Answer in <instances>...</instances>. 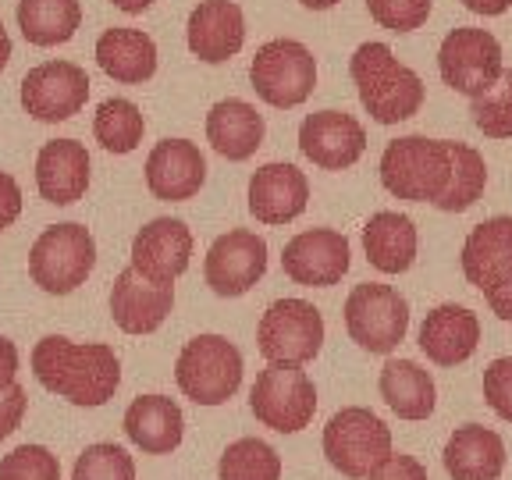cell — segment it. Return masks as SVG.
<instances>
[{
    "label": "cell",
    "mask_w": 512,
    "mask_h": 480,
    "mask_svg": "<svg viewBox=\"0 0 512 480\" xmlns=\"http://www.w3.org/2000/svg\"><path fill=\"white\" fill-rule=\"evenodd\" d=\"M32 374L47 392L61 395L72 406H104L114 399L121 384L118 352L104 342H72V338L47 335L32 349Z\"/></svg>",
    "instance_id": "6da1fadb"
},
{
    "label": "cell",
    "mask_w": 512,
    "mask_h": 480,
    "mask_svg": "<svg viewBox=\"0 0 512 480\" xmlns=\"http://www.w3.org/2000/svg\"><path fill=\"white\" fill-rule=\"evenodd\" d=\"M349 75L356 82L360 104L377 125H399L424 107V79L381 40L356 47V54L349 57Z\"/></svg>",
    "instance_id": "7a4b0ae2"
},
{
    "label": "cell",
    "mask_w": 512,
    "mask_h": 480,
    "mask_svg": "<svg viewBox=\"0 0 512 480\" xmlns=\"http://www.w3.org/2000/svg\"><path fill=\"white\" fill-rule=\"evenodd\" d=\"M448 139L402 136L392 139L381 153V185L395 200L434 203L448 185Z\"/></svg>",
    "instance_id": "3957f363"
},
{
    "label": "cell",
    "mask_w": 512,
    "mask_h": 480,
    "mask_svg": "<svg viewBox=\"0 0 512 480\" xmlns=\"http://www.w3.org/2000/svg\"><path fill=\"white\" fill-rule=\"evenodd\" d=\"M175 381L196 406H224L242 384V352L224 335H196L178 352Z\"/></svg>",
    "instance_id": "277c9868"
},
{
    "label": "cell",
    "mask_w": 512,
    "mask_h": 480,
    "mask_svg": "<svg viewBox=\"0 0 512 480\" xmlns=\"http://www.w3.org/2000/svg\"><path fill=\"white\" fill-rule=\"evenodd\" d=\"M96 267V242L86 224H54L29 249L32 281L50 296H72Z\"/></svg>",
    "instance_id": "5b68a950"
},
{
    "label": "cell",
    "mask_w": 512,
    "mask_h": 480,
    "mask_svg": "<svg viewBox=\"0 0 512 480\" xmlns=\"http://www.w3.org/2000/svg\"><path fill=\"white\" fill-rule=\"evenodd\" d=\"M249 409L264 427L278 434H299L310 427L317 413V388L303 367L292 363H267L253 381Z\"/></svg>",
    "instance_id": "8992f818"
},
{
    "label": "cell",
    "mask_w": 512,
    "mask_h": 480,
    "mask_svg": "<svg viewBox=\"0 0 512 480\" xmlns=\"http://www.w3.org/2000/svg\"><path fill=\"white\" fill-rule=\"evenodd\" d=\"M249 82H253L256 96L267 107H288L306 104L317 89V61H313L310 47L299 40H271L256 50L253 64H249Z\"/></svg>",
    "instance_id": "52a82bcc"
},
{
    "label": "cell",
    "mask_w": 512,
    "mask_h": 480,
    "mask_svg": "<svg viewBox=\"0 0 512 480\" xmlns=\"http://www.w3.org/2000/svg\"><path fill=\"white\" fill-rule=\"evenodd\" d=\"M324 456L342 477L363 480L384 456H392V431L363 406H345L324 427Z\"/></svg>",
    "instance_id": "ba28073f"
},
{
    "label": "cell",
    "mask_w": 512,
    "mask_h": 480,
    "mask_svg": "<svg viewBox=\"0 0 512 480\" xmlns=\"http://www.w3.org/2000/svg\"><path fill=\"white\" fill-rule=\"evenodd\" d=\"M345 331L360 349L388 356L409 331V303L399 288L363 281L345 299Z\"/></svg>",
    "instance_id": "9c48e42d"
},
{
    "label": "cell",
    "mask_w": 512,
    "mask_h": 480,
    "mask_svg": "<svg viewBox=\"0 0 512 480\" xmlns=\"http://www.w3.org/2000/svg\"><path fill=\"white\" fill-rule=\"evenodd\" d=\"M324 345V317L306 299H278L256 324V349L267 363L306 367Z\"/></svg>",
    "instance_id": "30bf717a"
},
{
    "label": "cell",
    "mask_w": 512,
    "mask_h": 480,
    "mask_svg": "<svg viewBox=\"0 0 512 480\" xmlns=\"http://www.w3.org/2000/svg\"><path fill=\"white\" fill-rule=\"evenodd\" d=\"M438 72L452 93L459 96H484L505 72L502 43L488 29H452L441 40L438 50Z\"/></svg>",
    "instance_id": "8fae6325"
},
{
    "label": "cell",
    "mask_w": 512,
    "mask_h": 480,
    "mask_svg": "<svg viewBox=\"0 0 512 480\" xmlns=\"http://www.w3.org/2000/svg\"><path fill=\"white\" fill-rule=\"evenodd\" d=\"M89 100V75L72 61H47L36 64L22 79V107L29 118L43 125L68 121L86 107Z\"/></svg>",
    "instance_id": "7c38bea8"
},
{
    "label": "cell",
    "mask_w": 512,
    "mask_h": 480,
    "mask_svg": "<svg viewBox=\"0 0 512 480\" xmlns=\"http://www.w3.org/2000/svg\"><path fill=\"white\" fill-rule=\"evenodd\" d=\"M264 274H267V242L256 232H246V228H235V232L221 235L207 249V260H203V278H207L210 292L224 299L246 296Z\"/></svg>",
    "instance_id": "4fadbf2b"
},
{
    "label": "cell",
    "mask_w": 512,
    "mask_h": 480,
    "mask_svg": "<svg viewBox=\"0 0 512 480\" xmlns=\"http://www.w3.org/2000/svg\"><path fill=\"white\" fill-rule=\"evenodd\" d=\"M352 246L335 228H310L299 232L296 239L285 242L281 253V271L296 285L306 288H331L349 274Z\"/></svg>",
    "instance_id": "5bb4252c"
},
{
    "label": "cell",
    "mask_w": 512,
    "mask_h": 480,
    "mask_svg": "<svg viewBox=\"0 0 512 480\" xmlns=\"http://www.w3.org/2000/svg\"><path fill=\"white\" fill-rule=\"evenodd\" d=\"M299 150L324 171H345L367 150V128L345 111L306 114L299 125Z\"/></svg>",
    "instance_id": "9a60e30c"
},
{
    "label": "cell",
    "mask_w": 512,
    "mask_h": 480,
    "mask_svg": "<svg viewBox=\"0 0 512 480\" xmlns=\"http://www.w3.org/2000/svg\"><path fill=\"white\" fill-rule=\"evenodd\" d=\"M192 260V232L178 217H157L143 224L132 239V267L157 285H175L189 271Z\"/></svg>",
    "instance_id": "2e32d148"
},
{
    "label": "cell",
    "mask_w": 512,
    "mask_h": 480,
    "mask_svg": "<svg viewBox=\"0 0 512 480\" xmlns=\"http://www.w3.org/2000/svg\"><path fill=\"white\" fill-rule=\"evenodd\" d=\"M207 182V157L189 139H160L146 157V185L157 200L185 203Z\"/></svg>",
    "instance_id": "e0dca14e"
},
{
    "label": "cell",
    "mask_w": 512,
    "mask_h": 480,
    "mask_svg": "<svg viewBox=\"0 0 512 480\" xmlns=\"http://www.w3.org/2000/svg\"><path fill=\"white\" fill-rule=\"evenodd\" d=\"M171 306H175V285H157L136 267H125L114 278L111 317L125 335H153L168 320Z\"/></svg>",
    "instance_id": "ac0fdd59"
},
{
    "label": "cell",
    "mask_w": 512,
    "mask_h": 480,
    "mask_svg": "<svg viewBox=\"0 0 512 480\" xmlns=\"http://www.w3.org/2000/svg\"><path fill=\"white\" fill-rule=\"evenodd\" d=\"M185 43L203 64L232 61L246 43V18L235 0H200L185 22Z\"/></svg>",
    "instance_id": "d6986e66"
},
{
    "label": "cell",
    "mask_w": 512,
    "mask_h": 480,
    "mask_svg": "<svg viewBox=\"0 0 512 480\" xmlns=\"http://www.w3.org/2000/svg\"><path fill=\"white\" fill-rule=\"evenodd\" d=\"M310 203V182L296 164H264L249 178V214L260 224L296 221Z\"/></svg>",
    "instance_id": "ffe728a7"
},
{
    "label": "cell",
    "mask_w": 512,
    "mask_h": 480,
    "mask_svg": "<svg viewBox=\"0 0 512 480\" xmlns=\"http://www.w3.org/2000/svg\"><path fill=\"white\" fill-rule=\"evenodd\" d=\"M416 345L424 352L427 360L438 363V367H456L466 363L477 352L480 345V320L473 310L456 303H441L420 324V335Z\"/></svg>",
    "instance_id": "44dd1931"
},
{
    "label": "cell",
    "mask_w": 512,
    "mask_h": 480,
    "mask_svg": "<svg viewBox=\"0 0 512 480\" xmlns=\"http://www.w3.org/2000/svg\"><path fill=\"white\" fill-rule=\"evenodd\" d=\"M463 274L473 288L488 292L491 285L512 278V217L498 214L480 221L463 242L459 253Z\"/></svg>",
    "instance_id": "7402d4cb"
},
{
    "label": "cell",
    "mask_w": 512,
    "mask_h": 480,
    "mask_svg": "<svg viewBox=\"0 0 512 480\" xmlns=\"http://www.w3.org/2000/svg\"><path fill=\"white\" fill-rule=\"evenodd\" d=\"M36 189L54 207H72L89 189V153L75 139H54L36 157Z\"/></svg>",
    "instance_id": "603a6c76"
},
{
    "label": "cell",
    "mask_w": 512,
    "mask_h": 480,
    "mask_svg": "<svg viewBox=\"0 0 512 480\" xmlns=\"http://www.w3.org/2000/svg\"><path fill=\"white\" fill-rule=\"evenodd\" d=\"M125 434L146 456H168L185 438L182 406L168 395H139L125 409Z\"/></svg>",
    "instance_id": "cb8c5ba5"
},
{
    "label": "cell",
    "mask_w": 512,
    "mask_h": 480,
    "mask_svg": "<svg viewBox=\"0 0 512 480\" xmlns=\"http://www.w3.org/2000/svg\"><path fill=\"white\" fill-rule=\"evenodd\" d=\"M441 463L452 480H498L505 470V441L491 427L463 424L445 441Z\"/></svg>",
    "instance_id": "d4e9b609"
},
{
    "label": "cell",
    "mask_w": 512,
    "mask_h": 480,
    "mask_svg": "<svg viewBox=\"0 0 512 480\" xmlns=\"http://www.w3.org/2000/svg\"><path fill=\"white\" fill-rule=\"evenodd\" d=\"M267 125L264 114H256L253 104L228 96L217 100L207 114V143L221 153L224 160H249L260 146H264Z\"/></svg>",
    "instance_id": "484cf974"
},
{
    "label": "cell",
    "mask_w": 512,
    "mask_h": 480,
    "mask_svg": "<svg viewBox=\"0 0 512 480\" xmlns=\"http://www.w3.org/2000/svg\"><path fill=\"white\" fill-rule=\"evenodd\" d=\"M363 249H367L370 267L381 274H406L416 260V224L399 210H377L367 224H363Z\"/></svg>",
    "instance_id": "4316f807"
},
{
    "label": "cell",
    "mask_w": 512,
    "mask_h": 480,
    "mask_svg": "<svg viewBox=\"0 0 512 480\" xmlns=\"http://www.w3.org/2000/svg\"><path fill=\"white\" fill-rule=\"evenodd\" d=\"M96 64L114 82L139 86L157 72V43L143 29H107L96 40Z\"/></svg>",
    "instance_id": "83f0119b"
},
{
    "label": "cell",
    "mask_w": 512,
    "mask_h": 480,
    "mask_svg": "<svg viewBox=\"0 0 512 480\" xmlns=\"http://www.w3.org/2000/svg\"><path fill=\"white\" fill-rule=\"evenodd\" d=\"M377 388H381V399L388 402V409L402 420H427L434 413V402H438L434 377L416 360H388L381 367Z\"/></svg>",
    "instance_id": "f1b7e54d"
},
{
    "label": "cell",
    "mask_w": 512,
    "mask_h": 480,
    "mask_svg": "<svg viewBox=\"0 0 512 480\" xmlns=\"http://www.w3.org/2000/svg\"><path fill=\"white\" fill-rule=\"evenodd\" d=\"M82 25L79 0H18V29L32 47L68 43Z\"/></svg>",
    "instance_id": "f546056e"
},
{
    "label": "cell",
    "mask_w": 512,
    "mask_h": 480,
    "mask_svg": "<svg viewBox=\"0 0 512 480\" xmlns=\"http://www.w3.org/2000/svg\"><path fill=\"white\" fill-rule=\"evenodd\" d=\"M448 160H452L448 185L438 200H434V207L445 210V214H463V210H470L484 196L488 164H484L480 150H473L470 143H456V139H448Z\"/></svg>",
    "instance_id": "4dcf8cb0"
},
{
    "label": "cell",
    "mask_w": 512,
    "mask_h": 480,
    "mask_svg": "<svg viewBox=\"0 0 512 480\" xmlns=\"http://www.w3.org/2000/svg\"><path fill=\"white\" fill-rule=\"evenodd\" d=\"M143 132H146L143 111L132 100H125V96L104 100L93 118V136L107 153H132L143 143Z\"/></svg>",
    "instance_id": "1f68e13d"
},
{
    "label": "cell",
    "mask_w": 512,
    "mask_h": 480,
    "mask_svg": "<svg viewBox=\"0 0 512 480\" xmlns=\"http://www.w3.org/2000/svg\"><path fill=\"white\" fill-rule=\"evenodd\" d=\"M221 480H281V456L260 438H239L217 459Z\"/></svg>",
    "instance_id": "d6a6232c"
},
{
    "label": "cell",
    "mask_w": 512,
    "mask_h": 480,
    "mask_svg": "<svg viewBox=\"0 0 512 480\" xmlns=\"http://www.w3.org/2000/svg\"><path fill=\"white\" fill-rule=\"evenodd\" d=\"M470 114L488 139H512V68H505L488 93L470 100Z\"/></svg>",
    "instance_id": "836d02e7"
},
{
    "label": "cell",
    "mask_w": 512,
    "mask_h": 480,
    "mask_svg": "<svg viewBox=\"0 0 512 480\" xmlns=\"http://www.w3.org/2000/svg\"><path fill=\"white\" fill-rule=\"evenodd\" d=\"M72 480H136V463L121 445L96 441L75 459Z\"/></svg>",
    "instance_id": "e575fe53"
},
{
    "label": "cell",
    "mask_w": 512,
    "mask_h": 480,
    "mask_svg": "<svg viewBox=\"0 0 512 480\" xmlns=\"http://www.w3.org/2000/svg\"><path fill=\"white\" fill-rule=\"evenodd\" d=\"M0 480H61V463L43 445H18L0 459Z\"/></svg>",
    "instance_id": "d590c367"
},
{
    "label": "cell",
    "mask_w": 512,
    "mask_h": 480,
    "mask_svg": "<svg viewBox=\"0 0 512 480\" xmlns=\"http://www.w3.org/2000/svg\"><path fill=\"white\" fill-rule=\"evenodd\" d=\"M434 0H367V11L388 32H416L431 18Z\"/></svg>",
    "instance_id": "8d00e7d4"
},
{
    "label": "cell",
    "mask_w": 512,
    "mask_h": 480,
    "mask_svg": "<svg viewBox=\"0 0 512 480\" xmlns=\"http://www.w3.org/2000/svg\"><path fill=\"white\" fill-rule=\"evenodd\" d=\"M484 402L491 413L512 424V356H498L484 370Z\"/></svg>",
    "instance_id": "74e56055"
},
{
    "label": "cell",
    "mask_w": 512,
    "mask_h": 480,
    "mask_svg": "<svg viewBox=\"0 0 512 480\" xmlns=\"http://www.w3.org/2000/svg\"><path fill=\"white\" fill-rule=\"evenodd\" d=\"M367 480H431L424 470V463L406 452H392V456H384L374 470L367 473Z\"/></svg>",
    "instance_id": "f35d334b"
},
{
    "label": "cell",
    "mask_w": 512,
    "mask_h": 480,
    "mask_svg": "<svg viewBox=\"0 0 512 480\" xmlns=\"http://www.w3.org/2000/svg\"><path fill=\"white\" fill-rule=\"evenodd\" d=\"M25 406H29V395H25L22 384H11V388L0 392V441L11 438V434L18 431V424H22V416H25Z\"/></svg>",
    "instance_id": "ab89813d"
},
{
    "label": "cell",
    "mask_w": 512,
    "mask_h": 480,
    "mask_svg": "<svg viewBox=\"0 0 512 480\" xmlns=\"http://www.w3.org/2000/svg\"><path fill=\"white\" fill-rule=\"evenodd\" d=\"M18 214H22V189H18V182L8 171H0V232L11 228L18 221Z\"/></svg>",
    "instance_id": "60d3db41"
},
{
    "label": "cell",
    "mask_w": 512,
    "mask_h": 480,
    "mask_svg": "<svg viewBox=\"0 0 512 480\" xmlns=\"http://www.w3.org/2000/svg\"><path fill=\"white\" fill-rule=\"evenodd\" d=\"M484 299H488L491 313H495L498 320L512 324V278H505V281H498V285H491L488 292H484Z\"/></svg>",
    "instance_id": "b9f144b4"
},
{
    "label": "cell",
    "mask_w": 512,
    "mask_h": 480,
    "mask_svg": "<svg viewBox=\"0 0 512 480\" xmlns=\"http://www.w3.org/2000/svg\"><path fill=\"white\" fill-rule=\"evenodd\" d=\"M15 374H18V349L11 338L0 335V392L15 384Z\"/></svg>",
    "instance_id": "7bdbcfd3"
},
{
    "label": "cell",
    "mask_w": 512,
    "mask_h": 480,
    "mask_svg": "<svg viewBox=\"0 0 512 480\" xmlns=\"http://www.w3.org/2000/svg\"><path fill=\"white\" fill-rule=\"evenodd\" d=\"M463 8L473 11V15H484V18H498L512 8V0H463Z\"/></svg>",
    "instance_id": "ee69618b"
},
{
    "label": "cell",
    "mask_w": 512,
    "mask_h": 480,
    "mask_svg": "<svg viewBox=\"0 0 512 480\" xmlns=\"http://www.w3.org/2000/svg\"><path fill=\"white\" fill-rule=\"evenodd\" d=\"M111 4L118 11H125V15H143V11L150 8L153 0H111Z\"/></svg>",
    "instance_id": "f6af8a7d"
},
{
    "label": "cell",
    "mask_w": 512,
    "mask_h": 480,
    "mask_svg": "<svg viewBox=\"0 0 512 480\" xmlns=\"http://www.w3.org/2000/svg\"><path fill=\"white\" fill-rule=\"evenodd\" d=\"M8 61H11V36L4 29V22H0V72L8 68Z\"/></svg>",
    "instance_id": "bcb514c9"
},
{
    "label": "cell",
    "mask_w": 512,
    "mask_h": 480,
    "mask_svg": "<svg viewBox=\"0 0 512 480\" xmlns=\"http://www.w3.org/2000/svg\"><path fill=\"white\" fill-rule=\"evenodd\" d=\"M303 8H310V11H328V8H335L338 0H299Z\"/></svg>",
    "instance_id": "7dc6e473"
}]
</instances>
